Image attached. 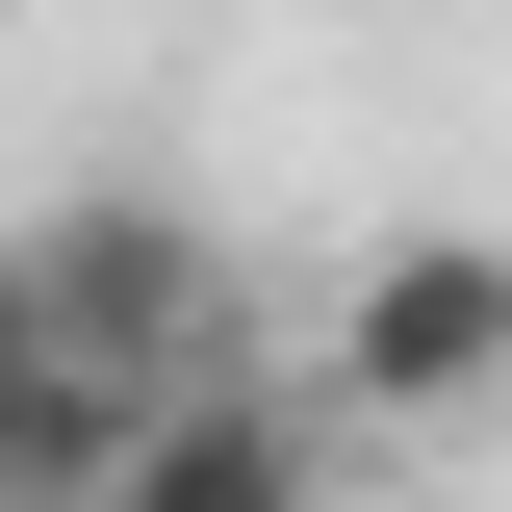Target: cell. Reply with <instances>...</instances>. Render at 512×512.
I'll use <instances>...</instances> for the list:
<instances>
[{
  "label": "cell",
  "mask_w": 512,
  "mask_h": 512,
  "mask_svg": "<svg viewBox=\"0 0 512 512\" xmlns=\"http://www.w3.org/2000/svg\"><path fill=\"white\" fill-rule=\"evenodd\" d=\"M487 384H512V231H384L359 282H333V410L436 436V410H487Z\"/></svg>",
  "instance_id": "1"
},
{
  "label": "cell",
  "mask_w": 512,
  "mask_h": 512,
  "mask_svg": "<svg viewBox=\"0 0 512 512\" xmlns=\"http://www.w3.org/2000/svg\"><path fill=\"white\" fill-rule=\"evenodd\" d=\"M26 308H52V359H103V384L231 359V333H205V231H180V205H52V231H26Z\"/></svg>",
  "instance_id": "2"
},
{
  "label": "cell",
  "mask_w": 512,
  "mask_h": 512,
  "mask_svg": "<svg viewBox=\"0 0 512 512\" xmlns=\"http://www.w3.org/2000/svg\"><path fill=\"white\" fill-rule=\"evenodd\" d=\"M103 512H333V436L282 410V384H231V359H180L154 410H128V461H103Z\"/></svg>",
  "instance_id": "3"
},
{
  "label": "cell",
  "mask_w": 512,
  "mask_h": 512,
  "mask_svg": "<svg viewBox=\"0 0 512 512\" xmlns=\"http://www.w3.org/2000/svg\"><path fill=\"white\" fill-rule=\"evenodd\" d=\"M128 410H154V384H103V359H52V333H26V359H0V512H103Z\"/></svg>",
  "instance_id": "4"
},
{
  "label": "cell",
  "mask_w": 512,
  "mask_h": 512,
  "mask_svg": "<svg viewBox=\"0 0 512 512\" xmlns=\"http://www.w3.org/2000/svg\"><path fill=\"white\" fill-rule=\"evenodd\" d=\"M26 333H52V308H26V231H0V359H26Z\"/></svg>",
  "instance_id": "5"
}]
</instances>
